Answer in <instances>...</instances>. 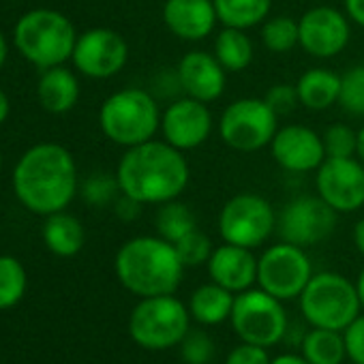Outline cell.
<instances>
[{
  "label": "cell",
  "mask_w": 364,
  "mask_h": 364,
  "mask_svg": "<svg viewBox=\"0 0 364 364\" xmlns=\"http://www.w3.org/2000/svg\"><path fill=\"white\" fill-rule=\"evenodd\" d=\"M7 116H9V99L3 90H0V124L7 120Z\"/></svg>",
  "instance_id": "obj_43"
},
{
  "label": "cell",
  "mask_w": 364,
  "mask_h": 364,
  "mask_svg": "<svg viewBox=\"0 0 364 364\" xmlns=\"http://www.w3.org/2000/svg\"><path fill=\"white\" fill-rule=\"evenodd\" d=\"M274 161L294 173H306L317 169L326 159V148L321 135L302 124H287L277 131L270 141Z\"/></svg>",
  "instance_id": "obj_17"
},
{
  "label": "cell",
  "mask_w": 364,
  "mask_h": 364,
  "mask_svg": "<svg viewBox=\"0 0 364 364\" xmlns=\"http://www.w3.org/2000/svg\"><path fill=\"white\" fill-rule=\"evenodd\" d=\"M71 58L84 75L105 80L122 71L129 58V48L116 31L92 28L77 37Z\"/></svg>",
  "instance_id": "obj_14"
},
{
  "label": "cell",
  "mask_w": 364,
  "mask_h": 364,
  "mask_svg": "<svg viewBox=\"0 0 364 364\" xmlns=\"http://www.w3.org/2000/svg\"><path fill=\"white\" fill-rule=\"evenodd\" d=\"M213 131V114L208 103L185 97L178 99L161 116V133L167 144L178 150H196L200 148Z\"/></svg>",
  "instance_id": "obj_15"
},
{
  "label": "cell",
  "mask_w": 364,
  "mask_h": 364,
  "mask_svg": "<svg viewBox=\"0 0 364 364\" xmlns=\"http://www.w3.org/2000/svg\"><path fill=\"white\" fill-rule=\"evenodd\" d=\"M39 101L52 114H65L73 109L80 99V84L77 77L65 67L46 69L39 80Z\"/></svg>",
  "instance_id": "obj_21"
},
{
  "label": "cell",
  "mask_w": 364,
  "mask_h": 364,
  "mask_svg": "<svg viewBox=\"0 0 364 364\" xmlns=\"http://www.w3.org/2000/svg\"><path fill=\"white\" fill-rule=\"evenodd\" d=\"M298 101L313 112H323L338 103L341 97V75L330 69H309L300 75L298 84Z\"/></svg>",
  "instance_id": "obj_22"
},
{
  "label": "cell",
  "mask_w": 364,
  "mask_h": 364,
  "mask_svg": "<svg viewBox=\"0 0 364 364\" xmlns=\"http://www.w3.org/2000/svg\"><path fill=\"white\" fill-rule=\"evenodd\" d=\"M176 247L161 236H139L124 242L116 255L118 281L139 298L173 294L182 281Z\"/></svg>",
  "instance_id": "obj_3"
},
{
  "label": "cell",
  "mask_w": 364,
  "mask_h": 364,
  "mask_svg": "<svg viewBox=\"0 0 364 364\" xmlns=\"http://www.w3.org/2000/svg\"><path fill=\"white\" fill-rule=\"evenodd\" d=\"M232 326L245 343L277 345L287 330V315L279 298L264 289H245L236 296Z\"/></svg>",
  "instance_id": "obj_8"
},
{
  "label": "cell",
  "mask_w": 364,
  "mask_h": 364,
  "mask_svg": "<svg viewBox=\"0 0 364 364\" xmlns=\"http://www.w3.org/2000/svg\"><path fill=\"white\" fill-rule=\"evenodd\" d=\"M217 18L230 28H253L268 20L272 0H213Z\"/></svg>",
  "instance_id": "obj_25"
},
{
  "label": "cell",
  "mask_w": 364,
  "mask_h": 364,
  "mask_svg": "<svg viewBox=\"0 0 364 364\" xmlns=\"http://www.w3.org/2000/svg\"><path fill=\"white\" fill-rule=\"evenodd\" d=\"M358 133V141H355V156L364 163V127L360 129V131H355Z\"/></svg>",
  "instance_id": "obj_44"
},
{
  "label": "cell",
  "mask_w": 364,
  "mask_h": 364,
  "mask_svg": "<svg viewBox=\"0 0 364 364\" xmlns=\"http://www.w3.org/2000/svg\"><path fill=\"white\" fill-rule=\"evenodd\" d=\"M317 196L336 213L364 206V165L355 156H326L315 173Z\"/></svg>",
  "instance_id": "obj_12"
},
{
  "label": "cell",
  "mask_w": 364,
  "mask_h": 364,
  "mask_svg": "<svg viewBox=\"0 0 364 364\" xmlns=\"http://www.w3.org/2000/svg\"><path fill=\"white\" fill-rule=\"evenodd\" d=\"M300 309L311 326L341 332L360 315L362 302L349 279L336 272H319L302 289Z\"/></svg>",
  "instance_id": "obj_6"
},
{
  "label": "cell",
  "mask_w": 364,
  "mask_h": 364,
  "mask_svg": "<svg viewBox=\"0 0 364 364\" xmlns=\"http://www.w3.org/2000/svg\"><path fill=\"white\" fill-rule=\"evenodd\" d=\"M189 163L167 141H144L124 152L118 163L120 191L139 204H167L189 185Z\"/></svg>",
  "instance_id": "obj_1"
},
{
  "label": "cell",
  "mask_w": 364,
  "mask_h": 364,
  "mask_svg": "<svg viewBox=\"0 0 364 364\" xmlns=\"http://www.w3.org/2000/svg\"><path fill=\"white\" fill-rule=\"evenodd\" d=\"M178 84L187 97L202 103L217 101L225 90V69L215 54L189 52L178 63Z\"/></svg>",
  "instance_id": "obj_18"
},
{
  "label": "cell",
  "mask_w": 364,
  "mask_h": 364,
  "mask_svg": "<svg viewBox=\"0 0 364 364\" xmlns=\"http://www.w3.org/2000/svg\"><path fill=\"white\" fill-rule=\"evenodd\" d=\"M208 272L215 283L230 289L232 294H240L251 289V285L257 281V259L251 249L225 242L213 251L208 259Z\"/></svg>",
  "instance_id": "obj_20"
},
{
  "label": "cell",
  "mask_w": 364,
  "mask_h": 364,
  "mask_svg": "<svg viewBox=\"0 0 364 364\" xmlns=\"http://www.w3.org/2000/svg\"><path fill=\"white\" fill-rule=\"evenodd\" d=\"M313 277L311 259L302 247L279 242L257 259V283L279 300H291L302 294Z\"/></svg>",
  "instance_id": "obj_11"
},
{
  "label": "cell",
  "mask_w": 364,
  "mask_h": 364,
  "mask_svg": "<svg viewBox=\"0 0 364 364\" xmlns=\"http://www.w3.org/2000/svg\"><path fill=\"white\" fill-rule=\"evenodd\" d=\"M215 56L225 71H245L253 60V43L245 31L225 26L215 39Z\"/></svg>",
  "instance_id": "obj_26"
},
{
  "label": "cell",
  "mask_w": 364,
  "mask_h": 364,
  "mask_svg": "<svg viewBox=\"0 0 364 364\" xmlns=\"http://www.w3.org/2000/svg\"><path fill=\"white\" fill-rule=\"evenodd\" d=\"M338 105L351 116H364V63L341 75Z\"/></svg>",
  "instance_id": "obj_31"
},
{
  "label": "cell",
  "mask_w": 364,
  "mask_h": 364,
  "mask_svg": "<svg viewBox=\"0 0 364 364\" xmlns=\"http://www.w3.org/2000/svg\"><path fill=\"white\" fill-rule=\"evenodd\" d=\"M141 206H144V204H139L137 200H133V198H129V196L122 193V198L116 202V215H118L122 221H133V219L141 213Z\"/></svg>",
  "instance_id": "obj_39"
},
{
  "label": "cell",
  "mask_w": 364,
  "mask_h": 364,
  "mask_svg": "<svg viewBox=\"0 0 364 364\" xmlns=\"http://www.w3.org/2000/svg\"><path fill=\"white\" fill-rule=\"evenodd\" d=\"M266 103L277 112V116H283V114H289L298 101V90L296 86L291 84H274L268 92H266Z\"/></svg>",
  "instance_id": "obj_36"
},
{
  "label": "cell",
  "mask_w": 364,
  "mask_h": 364,
  "mask_svg": "<svg viewBox=\"0 0 364 364\" xmlns=\"http://www.w3.org/2000/svg\"><path fill=\"white\" fill-rule=\"evenodd\" d=\"M163 22L182 41H202L219 22L213 0H165Z\"/></svg>",
  "instance_id": "obj_19"
},
{
  "label": "cell",
  "mask_w": 364,
  "mask_h": 364,
  "mask_svg": "<svg viewBox=\"0 0 364 364\" xmlns=\"http://www.w3.org/2000/svg\"><path fill=\"white\" fill-rule=\"evenodd\" d=\"M262 41L266 50L274 54H287L296 46H300V33H298V22H294L287 16H277L268 18L262 26Z\"/></svg>",
  "instance_id": "obj_29"
},
{
  "label": "cell",
  "mask_w": 364,
  "mask_h": 364,
  "mask_svg": "<svg viewBox=\"0 0 364 364\" xmlns=\"http://www.w3.org/2000/svg\"><path fill=\"white\" fill-rule=\"evenodd\" d=\"M355 287H358V296H360V302H362V309H364V268H362V272H360V277H358Z\"/></svg>",
  "instance_id": "obj_45"
},
{
  "label": "cell",
  "mask_w": 364,
  "mask_h": 364,
  "mask_svg": "<svg viewBox=\"0 0 364 364\" xmlns=\"http://www.w3.org/2000/svg\"><path fill=\"white\" fill-rule=\"evenodd\" d=\"M353 245H355V249L364 255V217L355 223V228H353Z\"/></svg>",
  "instance_id": "obj_41"
},
{
  "label": "cell",
  "mask_w": 364,
  "mask_h": 364,
  "mask_svg": "<svg viewBox=\"0 0 364 364\" xmlns=\"http://www.w3.org/2000/svg\"><path fill=\"white\" fill-rule=\"evenodd\" d=\"M277 112L266 99H238L230 103L219 120L221 139L240 152H255L270 146L279 127Z\"/></svg>",
  "instance_id": "obj_9"
},
{
  "label": "cell",
  "mask_w": 364,
  "mask_h": 364,
  "mask_svg": "<svg viewBox=\"0 0 364 364\" xmlns=\"http://www.w3.org/2000/svg\"><path fill=\"white\" fill-rule=\"evenodd\" d=\"M77 35L73 24L58 11L37 9L16 26V46L26 60L41 69L60 67L73 56Z\"/></svg>",
  "instance_id": "obj_4"
},
{
  "label": "cell",
  "mask_w": 364,
  "mask_h": 364,
  "mask_svg": "<svg viewBox=\"0 0 364 364\" xmlns=\"http://www.w3.org/2000/svg\"><path fill=\"white\" fill-rule=\"evenodd\" d=\"M345 353V336H341L338 330L315 328L309 334H304L302 355L311 364H341Z\"/></svg>",
  "instance_id": "obj_27"
},
{
  "label": "cell",
  "mask_w": 364,
  "mask_h": 364,
  "mask_svg": "<svg viewBox=\"0 0 364 364\" xmlns=\"http://www.w3.org/2000/svg\"><path fill=\"white\" fill-rule=\"evenodd\" d=\"M334 225L336 210L330 208L319 196H302L291 200L277 221L283 242H291L302 249L323 242L334 232Z\"/></svg>",
  "instance_id": "obj_13"
},
{
  "label": "cell",
  "mask_w": 364,
  "mask_h": 364,
  "mask_svg": "<svg viewBox=\"0 0 364 364\" xmlns=\"http://www.w3.org/2000/svg\"><path fill=\"white\" fill-rule=\"evenodd\" d=\"M234 296L230 289L221 287L219 283H206V285H200L193 296H191V304H189V311L191 315L200 321V323H206V326H217L221 321H225L230 315H232V309H234Z\"/></svg>",
  "instance_id": "obj_24"
},
{
  "label": "cell",
  "mask_w": 364,
  "mask_h": 364,
  "mask_svg": "<svg viewBox=\"0 0 364 364\" xmlns=\"http://www.w3.org/2000/svg\"><path fill=\"white\" fill-rule=\"evenodd\" d=\"M173 247H176V253L185 268H196V266L206 264L215 251L210 238L204 232H200L198 228L193 232H189L187 236H182Z\"/></svg>",
  "instance_id": "obj_32"
},
{
  "label": "cell",
  "mask_w": 364,
  "mask_h": 364,
  "mask_svg": "<svg viewBox=\"0 0 364 364\" xmlns=\"http://www.w3.org/2000/svg\"><path fill=\"white\" fill-rule=\"evenodd\" d=\"M270 364H311L304 355L300 358V355H291V353H285V355H279V358H274Z\"/></svg>",
  "instance_id": "obj_42"
},
{
  "label": "cell",
  "mask_w": 364,
  "mask_h": 364,
  "mask_svg": "<svg viewBox=\"0 0 364 364\" xmlns=\"http://www.w3.org/2000/svg\"><path fill=\"white\" fill-rule=\"evenodd\" d=\"M277 230V213L272 204L255 193L234 196L219 215V234L225 242L245 249L264 245Z\"/></svg>",
  "instance_id": "obj_10"
},
{
  "label": "cell",
  "mask_w": 364,
  "mask_h": 364,
  "mask_svg": "<svg viewBox=\"0 0 364 364\" xmlns=\"http://www.w3.org/2000/svg\"><path fill=\"white\" fill-rule=\"evenodd\" d=\"M345 347L355 364H364V315H358L345 328Z\"/></svg>",
  "instance_id": "obj_37"
},
{
  "label": "cell",
  "mask_w": 364,
  "mask_h": 364,
  "mask_svg": "<svg viewBox=\"0 0 364 364\" xmlns=\"http://www.w3.org/2000/svg\"><path fill=\"white\" fill-rule=\"evenodd\" d=\"M215 355V343L202 330H191L182 338V360L187 364H206Z\"/></svg>",
  "instance_id": "obj_34"
},
{
  "label": "cell",
  "mask_w": 364,
  "mask_h": 364,
  "mask_svg": "<svg viewBox=\"0 0 364 364\" xmlns=\"http://www.w3.org/2000/svg\"><path fill=\"white\" fill-rule=\"evenodd\" d=\"M18 200L37 215H54L69 206L77 191L71 152L58 144H39L18 163L14 173Z\"/></svg>",
  "instance_id": "obj_2"
},
{
  "label": "cell",
  "mask_w": 364,
  "mask_h": 364,
  "mask_svg": "<svg viewBox=\"0 0 364 364\" xmlns=\"http://www.w3.org/2000/svg\"><path fill=\"white\" fill-rule=\"evenodd\" d=\"M0 167H3V159H0Z\"/></svg>",
  "instance_id": "obj_47"
},
{
  "label": "cell",
  "mask_w": 364,
  "mask_h": 364,
  "mask_svg": "<svg viewBox=\"0 0 364 364\" xmlns=\"http://www.w3.org/2000/svg\"><path fill=\"white\" fill-rule=\"evenodd\" d=\"M26 291V270L9 255H0V309L16 306Z\"/></svg>",
  "instance_id": "obj_30"
},
{
  "label": "cell",
  "mask_w": 364,
  "mask_h": 364,
  "mask_svg": "<svg viewBox=\"0 0 364 364\" xmlns=\"http://www.w3.org/2000/svg\"><path fill=\"white\" fill-rule=\"evenodd\" d=\"M326 156H355L358 133L347 124H332L321 135Z\"/></svg>",
  "instance_id": "obj_33"
},
{
  "label": "cell",
  "mask_w": 364,
  "mask_h": 364,
  "mask_svg": "<svg viewBox=\"0 0 364 364\" xmlns=\"http://www.w3.org/2000/svg\"><path fill=\"white\" fill-rule=\"evenodd\" d=\"M116 191H120V185H118V178H109L105 173H99V176H92L84 182L82 187V196L88 204L92 206H103L107 202L114 200Z\"/></svg>",
  "instance_id": "obj_35"
},
{
  "label": "cell",
  "mask_w": 364,
  "mask_h": 364,
  "mask_svg": "<svg viewBox=\"0 0 364 364\" xmlns=\"http://www.w3.org/2000/svg\"><path fill=\"white\" fill-rule=\"evenodd\" d=\"M189 309L173 294L141 298L129 317L131 338L146 349H167L189 332Z\"/></svg>",
  "instance_id": "obj_7"
},
{
  "label": "cell",
  "mask_w": 364,
  "mask_h": 364,
  "mask_svg": "<svg viewBox=\"0 0 364 364\" xmlns=\"http://www.w3.org/2000/svg\"><path fill=\"white\" fill-rule=\"evenodd\" d=\"M347 18L364 28V0H345Z\"/></svg>",
  "instance_id": "obj_40"
},
{
  "label": "cell",
  "mask_w": 364,
  "mask_h": 364,
  "mask_svg": "<svg viewBox=\"0 0 364 364\" xmlns=\"http://www.w3.org/2000/svg\"><path fill=\"white\" fill-rule=\"evenodd\" d=\"M300 48L315 58H334L349 43V22L332 7H315L298 20Z\"/></svg>",
  "instance_id": "obj_16"
},
{
  "label": "cell",
  "mask_w": 364,
  "mask_h": 364,
  "mask_svg": "<svg viewBox=\"0 0 364 364\" xmlns=\"http://www.w3.org/2000/svg\"><path fill=\"white\" fill-rule=\"evenodd\" d=\"M225 364H270V360H268L266 347L242 343L228 355Z\"/></svg>",
  "instance_id": "obj_38"
},
{
  "label": "cell",
  "mask_w": 364,
  "mask_h": 364,
  "mask_svg": "<svg viewBox=\"0 0 364 364\" xmlns=\"http://www.w3.org/2000/svg\"><path fill=\"white\" fill-rule=\"evenodd\" d=\"M99 122L114 144L133 148L154 137L161 129V112L150 92L124 88L105 99L99 112Z\"/></svg>",
  "instance_id": "obj_5"
},
{
  "label": "cell",
  "mask_w": 364,
  "mask_h": 364,
  "mask_svg": "<svg viewBox=\"0 0 364 364\" xmlns=\"http://www.w3.org/2000/svg\"><path fill=\"white\" fill-rule=\"evenodd\" d=\"M84 238V228L73 215H67L63 210L48 215V221L43 225V240L52 253L60 257H71L82 251Z\"/></svg>",
  "instance_id": "obj_23"
},
{
  "label": "cell",
  "mask_w": 364,
  "mask_h": 364,
  "mask_svg": "<svg viewBox=\"0 0 364 364\" xmlns=\"http://www.w3.org/2000/svg\"><path fill=\"white\" fill-rule=\"evenodd\" d=\"M5 58H7V41H5V35L0 33V67H3Z\"/></svg>",
  "instance_id": "obj_46"
},
{
  "label": "cell",
  "mask_w": 364,
  "mask_h": 364,
  "mask_svg": "<svg viewBox=\"0 0 364 364\" xmlns=\"http://www.w3.org/2000/svg\"><path fill=\"white\" fill-rule=\"evenodd\" d=\"M198 228L196 215L187 204H182L178 200H171L167 204H161L156 213V232L163 240L176 245L182 236H187Z\"/></svg>",
  "instance_id": "obj_28"
}]
</instances>
